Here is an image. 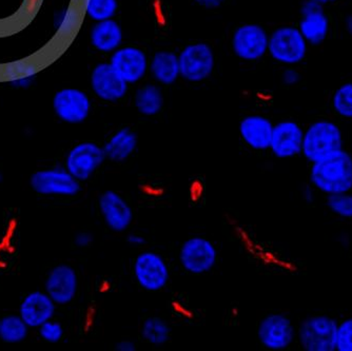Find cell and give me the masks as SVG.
<instances>
[{"mask_svg":"<svg viewBox=\"0 0 352 351\" xmlns=\"http://www.w3.org/2000/svg\"><path fill=\"white\" fill-rule=\"evenodd\" d=\"M309 169V184L325 195L352 191V154L345 149L334 152Z\"/></svg>","mask_w":352,"mask_h":351,"instance_id":"obj_1","label":"cell"},{"mask_svg":"<svg viewBox=\"0 0 352 351\" xmlns=\"http://www.w3.org/2000/svg\"><path fill=\"white\" fill-rule=\"evenodd\" d=\"M343 131L337 123L318 120L304 131L302 156L308 162H318L344 149Z\"/></svg>","mask_w":352,"mask_h":351,"instance_id":"obj_2","label":"cell"},{"mask_svg":"<svg viewBox=\"0 0 352 351\" xmlns=\"http://www.w3.org/2000/svg\"><path fill=\"white\" fill-rule=\"evenodd\" d=\"M338 322L327 315L305 317L296 328V339L305 351H337Z\"/></svg>","mask_w":352,"mask_h":351,"instance_id":"obj_3","label":"cell"},{"mask_svg":"<svg viewBox=\"0 0 352 351\" xmlns=\"http://www.w3.org/2000/svg\"><path fill=\"white\" fill-rule=\"evenodd\" d=\"M308 45L298 27L283 25L269 35L268 53L276 63L294 67L305 61Z\"/></svg>","mask_w":352,"mask_h":351,"instance_id":"obj_4","label":"cell"},{"mask_svg":"<svg viewBox=\"0 0 352 351\" xmlns=\"http://www.w3.org/2000/svg\"><path fill=\"white\" fill-rule=\"evenodd\" d=\"M80 184L65 166L37 170L30 178L32 190L43 196L72 198L80 192Z\"/></svg>","mask_w":352,"mask_h":351,"instance_id":"obj_5","label":"cell"},{"mask_svg":"<svg viewBox=\"0 0 352 351\" xmlns=\"http://www.w3.org/2000/svg\"><path fill=\"white\" fill-rule=\"evenodd\" d=\"M179 63L181 77L190 83H201L210 77L214 70V53L207 43H191L182 50Z\"/></svg>","mask_w":352,"mask_h":351,"instance_id":"obj_6","label":"cell"},{"mask_svg":"<svg viewBox=\"0 0 352 351\" xmlns=\"http://www.w3.org/2000/svg\"><path fill=\"white\" fill-rule=\"evenodd\" d=\"M217 257L219 253L214 244L203 237L186 240L179 249L182 267L191 275H205L212 270L217 265Z\"/></svg>","mask_w":352,"mask_h":351,"instance_id":"obj_7","label":"cell"},{"mask_svg":"<svg viewBox=\"0 0 352 351\" xmlns=\"http://www.w3.org/2000/svg\"><path fill=\"white\" fill-rule=\"evenodd\" d=\"M106 160L102 146L96 142H82L70 149L65 160V168L79 182H87Z\"/></svg>","mask_w":352,"mask_h":351,"instance_id":"obj_8","label":"cell"},{"mask_svg":"<svg viewBox=\"0 0 352 351\" xmlns=\"http://www.w3.org/2000/svg\"><path fill=\"white\" fill-rule=\"evenodd\" d=\"M133 275L144 290L155 292L165 288L169 281V266L160 253L142 251L134 261Z\"/></svg>","mask_w":352,"mask_h":351,"instance_id":"obj_9","label":"cell"},{"mask_svg":"<svg viewBox=\"0 0 352 351\" xmlns=\"http://www.w3.org/2000/svg\"><path fill=\"white\" fill-rule=\"evenodd\" d=\"M258 339L269 350H285L296 341V328L284 313H270L258 323Z\"/></svg>","mask_w":352,"mask_h":351,"instance_id":"obj_10","label":"cell"},{"mask_svg":"<svg viewBox=\"0 0 352 351\" xmlns=\"http://www.w3.org/2000/svg\"><path fill=\"white\" fill-rule=\"evenodd\" d=\"M268 32L256 23H246L235 30L232 36V50L239 58L255 61L268 53Z\"/></svg>","mask_w":352,"mask_h":351,"instance_id":"obj_11","label":"cell"},{"mask_svg":"<svg viewBox=\"0 0 352 351\" xmlns=\"http://www.w3.org/2000/svg\"><path fill=\"white\" fill-rule=\"evenodd\" d=\"M52 105L55 115L66 124H82L90 115V98L79 89H61L53 97Z\"/></svg>","mask_w":352,"mask_h":351,"instance_id":"obj_12","label":"cell"},{"mask_svg":"<svg viewBox=\"0 0 352 351\" xmlns=\"http://www.w3.org/2000/svg\"><path fill=\"white\" fill-rule=\"evenodd\" d=\"M324 7L325 6L316 0H305L300 6V19L298 28L308 45H320L328 39L330 19Z\"/></svg>","mask_w":352,"mask_h":351,"instance_id":"obj_13","label":"cell"},{"mask_svg":"<svg viewBox=\"0 0 352 351\" xmlns=\"http://www.w3.org/2000/svg\"><path fill=\"white\" fill-rule=\"evenodd\" d=\"M45 291L58 306L70 304L78 291V275L72 266L59 264L47 273Z\"/></svg>","mask_w":352,"mask_h":351,"instance_id":"obj_14","label":"cell"},{"mask_svg":"<svg viewBox=\"0 0 352 351\" xmlns=\"http://www.w3.org/2000/svg\"><path fill=\"white\" fill-rule=\"evenodd\" d=\"M304 129L296 120H286L274 125L270 150L280 160L296 158L302 154Z\"/></svg>","mask_w":352,"mask_h":351,"instance_id":"obj_15","label":"cell"},{"mask_svg":"<svg viewBox=\"0 0 352 351\" xmlns=\"http://www.w3.org/2000/svg\"><path fill=\"white\" fill-rule=\"evenodd\" d=\"M91 88L98 98L114 103L124 98L128 92V83L114 70L110 63L95 65L91 73Z\"/></svg>","mask_w":352,"mask_h":351,"instance_id":"obj_16","label":"cell"},{"mask_svg":"<svg viewBox=\"0 0 352 351\" xmlns=\"http://www.w3.org/2000/svg\"><path fill=\"white\" fill-rule=\"evenodd\" d=\"M98 208L109 229L124 232L131 226L134 213L130 204L113 190H107L100 194Z\"/></svg>","mask_w":352,"mask_h":351,"instance_id":"obj_17","label":"cell"},{"mask_svg":"<svg viewBox=\"0 0 352 351\" xmlns=\"http://www.w3.org/2000/svg\"><path fill=\"white\" fill-rule=\"evenodd\" d=\"M110 65L128 85L138 83L148 71L147 55L140 47H120L111 56Z\"/></svg>","mask_w":352,"mask_h":351,"instance_id":"obj_18","label":"cell"},{"mask_svg":"<svg viewBox=\"0 0 352 351\" xmlns=\"http://www.w3.org/2000/svg\"><path fill=\"white\" fill-rule=\"evenodd\" d=\"M56 307V303L45 291L35 290L23 297L19 315L30 328L38 329L47 321L52 320Z\"/></svg>","mask_w":352,"mask_h":351,"instance_id":"obj_19","label":"cell"},{"mask_svg":"<svg viewBox=\"0 0 352 351\" xmlns=\"http://www.w3.org/2000/svg\"><path fill=\"white\" fill-rule=\"evenodd\" d=\"M274 125L263 115H248L239 123V136L243 142L255 151L270 149Z\"/></svg>","mask_w":352,"mask_h":351,"instance_id":"obj_20","label":"cell"},{"mask_svg":"<svg viewBox=\"0 0 352 351\" xmlns=\"http://www.w3.org/2000/svg\"><path fill=\"white\" fill-rule=\"evenodd\" d=\"M122 29L113 19L95 23L90 31L91 45L102 53H113L122 45Z\"/></svg>","mask_w":352,"mask_h":351,"instance_id":"obj_21","label":"cell"},{"mask_svg":"<svg viewBox=\"0 0 352 351\" xmlns=\"http://www.w3.org/2000/svg\"><path fill=\"white\" fill-rule=\"evenodd\" d=\"M138 145V134L132 129L124 127L116 131L102 148L107 160L113 162H124L136 151Z\"/></svg>","mask_w":352,"mask_h":351,"instance_id":"obj_22","label":"cell"},{"mask_svg":"<svg viewBox=\"0 0 352 351\" xmlns=\"http://www.w3.org/2000/svg\"><path fill=\"white\" fill-rule=\"evenodd\" d=\"M150 72L157 83L172 85L181 77L179 55L171 51H160L150 63Z\"/></svg>","mask_w":352,"mask_h":351,"instance_id":"obj_23","label":"cell"},{"mask_svg":"<svg viewBox=\"0 0 352 351\" xmlns=\"http://www.w3.org/2000/svg\"><path fill=\"white\" fill-rule=\"evenodd\" d=\"M134 106L140 114L155 116L164 107L163 92L157 86L145 85L136 91Z\"/></svg>","mask_w":352,"mask_h":351,"instance_id":"obj_24","label":"cell"},{"mask_svg":"<svg viewBox=\"0 0 352 351\" xmlns=\"http://www.w3.org/2000/svg\"><path fill=\"white\" fill-rule=\"evenodd\" d=\"M29 329L21 315H5L0 319V341L6 344H19L27 339Z\"/></svg>","mask_w":352,"mask_h":351,"instance_id":"obj_25","label":"cell"},{"mask_svg":"<svg viewBox=\"0 0 352 351\" xmlns=\"http://www.w3.org/2000/svg\"><path fill=\"white\" fill-rule=\"evenodd\" d=\"M140 333L146 342L153 346H162L170 340L171 328L162 317H150L142 323Z\"/></svg>","mask_w":352,"mask_h":351,"instance_id":"obj_26","label":"cell"},{"mask_svg":"<svg viewBox=\"0 0 352 351\" xmlns=\"http://www.w3.org/2000/svg\"><path fill=\"white\" fill-rule=\"evenodd\" d=\"M36 74L34 65L28 63H14L6 70L8 83L16 89L29 88L34 83Z\"/></svg>","mask_w":352,"mask_h":351,"instance_id":"obj_27","label":"cell"},{"mask_svg":"<svg viewBox=\"0 0 352 351\" xmlns=\"http://www.w3.org/2000/svg\"><path fill=\"white\" fill-rule=\"evenodd\" d=\"M331 106L336 114L344 120H352V81L343 83L334 91Z\"/></svg>","mask_w":352,"mask_h":351,"instance_id":"obj_28","label":"cell"},{"mask_svg":"<svg viewBox=\"0 0 352 351\" xmlns=\"http://www.w3.org/2000/svg\"><path fill=\"white\" fill-rule=\"evenodd\" d=\"M86 14L91 21H107L113 19L118 9V0H86Z\"/></svg>","mask_w":352,"mask_h":351,"instance_id":"obj_29","label":"cell"},{"mask_svg":"<svg viewBox=\"0 0 352 351\" xmlns=\"http://www.w3.org/2000/svg\"><path fill=\"white\" fill-rule=\"evenodd\" d=\"M326 206L333 215L340 219L352 220V191L328 195Z\"/></svg>","mask_w":352,"mask_h":351,"instance_id":"obj_30","label":"cell"},{"mask_svg":"<svg viewBox=\"0 0 352 351\" xmlns=\"http://www.w3.org/2000/svg\"><path fill=\"white\" fill-rule=\"evenodd\" d=\"M38 333L41 340L50 343V344H56L63 340V336H65V329L60 323L52 319L39 327Z\"/></svg>","mask_w":352,"mask_h":351,"instance_id":"obj_31","label":"cell"},{"mask_svg":"<svg viewBox=\"0 0 352 351\" xmlns=\"http://www.w3.org/2000/svg\"><path fill=\"white\" fill-rule=\"evenodd\" d=\"M337 351H352V317L338 324Z\"/></svg>","mask_w":352,"mask_h":351,"instance_id":"obj_32","label":"cell"},{"mask_svg":"<svg viewBox=\"0 0 352 351\" xmlns=\"http://www.w3.org/2000/svg\"><path fill=\"white\" fill-rule=\"evenodd\" d=\"M78 23L77 12L72 8H67L59 12L55 17V27L61 33H69L76 28Z\"/></svg>","mask_w":352,"mask_h":351,"instance_id":"obj_33","label":"cell"},{"mask_svg":"<svg viewBox=\"0 0 352 351\" xmlns=\"http://www.w3.org/2000/svg\"><path fill=\"white\" fill-rule=\"evenodd\" d=\"M300 79H302V75L296 69L292 68V67H289V68L283 71L282 81L283 83L286 85V86H296L300 83Z\"/></svg>","mask_w":352,"mask_h":351,"instance_id":"obj_34","label":"cell"},{"mask_svg":"<svg viewBox=\"0 0 352 351\" xmlns=\"http://www.w3.org/2000/svg\"><path fill=\"white\" fill-rule=\"evenodd\" d=\"M94 241L93 234L88 231H80L74 237V244L78 248L90 247Z\"/></svg>","mask_w":352,"mask_h":351,"instance_id":"obj_35","label":"cell"},{"mask_svg":"<svg viewBox=\"0 0 352 351\" xmlns=\"http://www.w3.org/2000/svg\"><path fill=\"white\" fill-rule=\"evenodd\" d=\"M300 196L306 204H314L316 200V189L312 185H305L300 189Z\"/></svg>","mask_w":352,"mask_h":351,"instance_id":"obj_36","label":"cell"},{"mask_svg":"<svg viewBox=\"0 0 352 351\" xmlns=\"http://www.w3.org/2000/svg\"><path fill=\"white\" fill-rule=\"evenodd\" d=\"M126 243L132 247H142V246L145 245L146 239L142 237V234L130 233L126 237Z\"/></svg>","mask_w":352,"mask_h":351,"instance_id":"obj_37","label":"cell"},{"mask_svg":"<svg viewBox=\"0 0 352 351\" xmlns=\"http://www.w3.org/2000/svg\"><path fill=\"white\" fill-rule=\"evenodd\" d=\"M195 1L205 9H217L223 5L225 0H195Z\"/></svg>","mask_w":352,"mask_h":351,"instance_id":"obj_38","label":"cell"},{"mask_svg":"<svg viewBox=\"0 0 352 351\" xmlns=\"http://www.w3.org/2000/svg\"><path fill=\"white\" fill-rule=\"evenodd\" d=\"M116 351H135L136 345L135 343L132 342L130 340H122L116 344Z\"/></svg>","mask_w":352,"mask_h":351,"instance_id":"obj_39","label":"cell"},{"mask_svg":"<svg viewBox=\"0 0 352 351\" xmlns=\"http://www.w3.org/2000/svg\"><path fill=\"white\" fill-rule=\"evenodd\" d=\"M344 30L348 35L352 36V13L348 14L344 19Z\"/></svg>","mask_w":352,"mask_h":351,"instance_id":"obj_40","label":"cell"},{"mask_svg":"<svg viewBox=\"0 0 352 351\" xmlns=\"http://www.w3.org/2000/svg\"><path fill=\"white\" fill-rule=\"evenodd\" d=\"M318 3H322V5L326 6L328 3H337L338 0H316Z\"/></svg>","mask_w":352,"mask_h":351,"instance_id":"obj_41","label":"cell"},{"mask_svg":"<svg viewBox=\"0 0 352 351\" xmlns=\"http://www.w3.org/2000/svg\"><path fill=\"white\" fill-rule=\"evenodd\" d=\"M3 182V172H1V170H0V184Z\"/></svg>","mask_w":352,"mask_h":351,"instance_id":"obj_42","label":"cell"}]
</instances>
